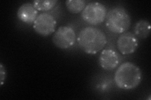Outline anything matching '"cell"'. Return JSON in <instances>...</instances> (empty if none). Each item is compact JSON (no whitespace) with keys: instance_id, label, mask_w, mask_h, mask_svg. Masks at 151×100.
<instances>
[{"instance_id":"1","label":"cell","mask_w":151,"mask_h":100,"mask_svg":"<svg viewBox=\"0 0 151 100\" xmlns=\"http://www.w3.org/2000/svg\"><path fill=\"white\" fill-rule=\"evenodd\" d=\"M77 41L80 48L84 53L95 55L105 48L107 38L105 33L99 28L86 26L79 32Z\"/></svg>"},{"instance_id":"2","label":"cell","mask_w":151,"mask_h":100,"mask_svg":"<svg viewBox=\"0 0 151 100\" xmlns=\"http://www.w3.org/2000/svg\"><path fill=\"white\" fill-rule=\"evenodd\" d=\"M142 73L135 64L127 61L121 64L116 70L114 81L120 89L131 90L136 88L141 83Z\"/></svg>"},{"instance_id":"3","label":"cell","mask_w":151,"mask_h":100,"mask_svg":"<svg viewBox=\"0 0 151 100\" xmlns=\"http://www.w3.org/2000/svg\"><path fill=\"white\" fill-rule=\"evenodd\" d=\"M106 26L108 30L116 34H122L129 29L131 18L126 9L116 6L110 9L106 14Z\"/></svg>"},{"instance_id":"4","label":"cell","mask_w":151,"mask_h":100,"mask_svg":"<svg viewBox=\"0 0 151 100\" xmlns=\"http://www.w3.org/2000/svg\"><path fill=\"white\" fill-rule=\"evenodd\" d=\"M106 8L103 4L91 2L88 4L81 13L83 20L91 25H98L105 21Z\"/></svg>"},{"instance_id":"5","label":"cell","mask_w":151,"mask_h":100,"mask_svg":"<svg viewBox=\"0 0 151 100\" xmlns=\"http://www.w3.org/2000/svg\"><path fill=\"white\" fill-rule=\"evenodd\" d=\"M53 44L59 49L65 50L72 47L77 40L74 30L71 26H63L57 30L52 36Z\"/></svg>"},{"instance_id":"6","label":"cell","mask_w":151,"mask_h":100,"mask_svg":"<svg viewBox=\"0 0 151 100\" xmlns=\"http://www.w3.org/2000/svg\"><path fill=\"white\" fill-rule=\"evenodd\" d=\"M57 21L55 18L48 13H42L37 17L33 24L35 31L42 36H48L55 31Z\"/></svg>"},{"instance_id":"7","label":"cell","mask_w":151,"mask_h":100,"mask_svg":"<svg viewBox=\"0 0 151 100\" xmlns=\"http://www.w3.org/2000/svg\"><path fill=\"white\" fill-rule=\"evenodd\" d=\"M117 48L121 54L128 55L134 53L137 50L139 41L134 33L126 31L122 33L116 41Z\"/></svg>"},{"instance_id":"8","label":"cell","mask_w":151,"mask_h":100,"mask_svg":"<svg viewBox=\"0 0 151 100\" xmlns=\"http://www.w3.org/2000/svg\"><path fill=\"white\" fill-rule=\"evenodd\" d=\"M99 65L106 71H112L119 65L120 57L117 52L111 48L102 50L98 58Z\"/></svg>"},{"instance_id":"9","label":"cell","mask_w":151,"mask_h":100,"mask_svg":"<svg viewBox=\"0 0 151 100\" xmlns=\"http://www.w3.org/2000/svg\"><path fill=\"white\" fill-rule=\"evenodd\" d=\"M38 11L31 3L23 4L17 11V17L22 22L31 25L34 24L38 16Z\"/></svg>"},{"instance_id":"10","label":"cell","mask_w":151,"mask_h":100,"mask_svg":"<svg viewBox=\"0 0 151 100\" xmlns=\"http://www.w3.org/2000/svg\"><path fill=\"white\" fill-rule=\"evenodd\" d=\"M150 23L145 20H140L135 24L134 28V34L139 39H146L150 33Z\"/></svg>"},{"instance_id":"11","label":"cell","mask_w":151,"mask_h":100,"mask_svg":"<svg viewBox=\"0 0 151 100\" xmlns=\"http://www.w3.org/2000/svg\"><path fill=\"white\" fill-rule=\"evenodd\" d=\"M65 3L68 10L73 14L82 12L86 7V1L84 0H68Z\"/></svg>"},{"instance_id":"12","label":"cell","mask_w":151,"mask_h":100,"mask_svg":"<svg viewBox=\"0 0 151 100\" xmlns=\"http://www.w3.org/2000/svg\"><path fill=\"white\" fill-rule=\"evenodd\" d=\"M57 3V0H35L32 3L37 11L46 13L51 10L56 5Z\"/></svg>"},{"instance_id":"13","label":"cell","mask_w":151,"mask_h":100,"mask_svg":"<svg viewBox=\"0 0 151 100\" xmlns=\"http://www.w3.org/2000/svg\"><path fill=\"white\" fill-rule=\"evenodd\" d=\"M6 77V71L5 67H4L2 63H0V82H1V87L3 85L4 81Z\"/></svg>"}]
</instances>
